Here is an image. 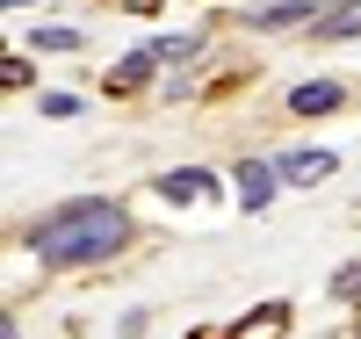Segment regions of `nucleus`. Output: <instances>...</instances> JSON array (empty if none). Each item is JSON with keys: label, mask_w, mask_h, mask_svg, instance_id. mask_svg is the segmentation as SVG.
<instances>
[{"label": "nucleus", "mask_w": 361, "mask_h": 339, "mask_svg": "<svg viewBox=\"0 0 361 339\" xmlns=\"http://www.w3.org/2000/svg\"><path fill=\"white\" fill-rule=\"evenodd\" d=\"M123 238H130V217L116 202H66V209H51L37 224L29 253L44 267H80V260H109Z\"/></svg>", "instance_id": "obj_1"}, {"label": "nucleus", "mask_w": 361, "mask_h": 339, "mask_svg": "<svg viewBox=\"0 0 361 339\" xmlns=\"http://www.w3.org/2000/svg\"><path fill=\"white\" fill-rule=\"evenodd\" d=\"M44 116H80V94H44Z\"/></svg>", "instance_id": "obj_12"}, {"label": "nucleus", "mask_w": 361, "mask_h": 339, "mask_svg": "<svg viewBox=\"0 0 361 339\" xmlns=\"http://www.w3.org/2000/svg\"><path fill=\"white\" fill-rule=\"evenodd\" d=\"M333 296H340V303H361V260H354L347 274H333Z\"/></svg>", "instance_id": "obj_10"}, {"label": "nucleus", "mask_w": 361, "mask_h": 339, "mask_svg": "<svg viewBox=\"0 0 361 339\" xmlns=\"http://www.w3.org/2000/svg\"><path fill=\"white\" fill-rule=\"evenodd\" d=\"M333 166H340V152H325V144H296L289 159H282V180H296V188H318Z\"/></svg>", "instance_id": "obj_4"}, {"label": "nucleus", "mask_w": 361, "mask_h": 339, "mask_svg": "<svg viewBox=\"0 0 361 339\" xmlns=\"http://www.w3.org/2000/svg\"><path fill=\"white\" fill-rule=\"evenodd\" d=\"M217 188H224V180H217V173H202V166L166 173V180H159V195H166V202H195V195H217Z\"/></svg>", "instance_id": "obj_6"}, {"label": "nucleus", "mask_w": 361, "mask_h": 339, "mask_svg": "<svg viewBox=\"0 0 361 339\" xmlns=\"http://www.w3.org/2000/svg\"><path fill=\"white\" fill-rule=\"evenodd\" d=\"M152 66H159V58H152V51H137V58H123V66L109 73V87H116V94H130V87H145V80H152Z\"/></svg>", "instance_id": "obj_8"}, {"label": "nucleus", "mask_w": 361, "mask_h": 339, "mask_svg": "<svg viewBox=\"0 0 361 339\" xmlns=\"http://www.w3.org/2000/svg\"><path fill=\"white\" fill-rule=\"evenodd\" d=\"M282 325H289V303H267V311H253L238 332H246V339H267V332H282Z\"/></svg>", "instance_id": "obj_9"}, {"label": "nucleus", "mask_w": 361, "mask_h": 339, "mask_svg": "<svg viewBox=\"0 0 361 339\" xmlns=\"http://www.w3.org/2000/svg\"><path fill=\"white\" fill-rule=\"evenodd\" d=\"M296 22H318L311 0H282V8H253L246 15V29H296Z\"/></svg>", "instance_id": "obj_7"}, {"label": "nucleus", "mask_w": 361, "mask_h": 339, "mask_svg": "<svg viewBox=\"0 0 361 339\" xmlns=\"http://www.w3.org/2000/svg\"><path fill=\"white\" fill-rule=\"evenodd\" d=\"M8 8H29V0H8Z\"/></svg>", "instance_id": "obj_13"}, {"label": "nucleus", "mask_w": 361, "mask_h": 339, "mask_svg": "<svg viewBox=\"0 0 361 339\" xmlns=\"http://www.w3.org/2000/svg\"><path fill=\"white\" fill-rule=\"evenodd\" d=\"M340 101H347L340 80H304V87L289 94V116H325V109H340Z\"/></svg>", "instance_id": "obj_5"}, {"label": "nucleus", "mask_w": 361, "mask_h": 339, "mask_svg": "<svg viewBox=\"0 0 361 339\" xmlns=\"http://www.w3.org/2000/svg\"><path fill=\"white\" fill-rule=\"evenodd\" d=\"M29 44H37V51H73L80 37H73V29H37V37H29Z\"/></svg>", "instance_id": "obj_11"}, {"label": "nucleus", "mask_w": 361, "mask_h": 339, "mask_svg": "<svg viewBox=\"0 0 361 339\" xmlns=\"http://www.w3.org/2000/svg\"><path fill=\"white\" fill-rule=\"evenodd\" d=\"M361 37V0H325L311 22V44H354Z\"/></svg>", "instance_id": "obj_3"}, {"label": "nucleus", "mask_w": 361, "mask_h": 339, "mask_svg": "<svg viewBox=\"0 0 361 339\" xmlns=\"http://www.w3.org/2000/svg\"><path fill=\"white\" fill-rule=\"evenodd\" d=\"M275 180H282V166H267V159H238V209H246V217H260V209L275 202Z\"/></svg>", "instance_id": "obj_2"}]
</instances>
